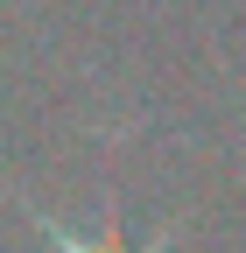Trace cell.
I'll return each mask as SVG.
<instances>
[{
    "instance_id": "1",
    "label": "cell",
    "mask_w": 246,
    "mask_h": 253,
    "mask_svg": "<svg viewBox=\"0 0 246 253\" xmlns=\"http://www.w3.org/2000/svg\"><path fill=\"white\" fill-rule=\"evenodd\" d=\"M49 239H56V253H127V246H120V239H113V232H106L99 246H78L71 232H56V225H49Z\"/></svg>"
}]
</instances>
